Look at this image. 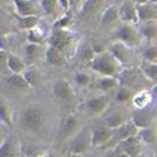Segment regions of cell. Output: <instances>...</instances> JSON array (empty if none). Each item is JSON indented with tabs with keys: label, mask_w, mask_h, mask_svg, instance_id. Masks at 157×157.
I'll return each instance as SVG.
<instances>
[{
	"label": "cell",
	"mask_w": 157,
	"mask_h": 157,
	"mask_svg": "<svg viewBox=\"0 0 157 157\" xmlns=\"http://www.w3.org/2000/svg\"><path fill=\"white\" fill-rule=\"evenodd\" d=\"M119 18H122L125 23L138 24V17L136 11V5H134L131 1H126L122 6H119Z\"/></svg>",
	"instance_id": "cell-14"
},
{
	"label": "cell",
	"mask_w": 157,
	"mask_h": 157,
	"mask_svg": "<svg viewBox=\"0 0 157 157\" xmlns=\"http://www.w3.org/2000/svg\"><path fill=\"white\" fill-rule=\"evenodd\" d=\"M14 6L17 8L18 16H31V14H37L36 7L33 6L31 1L29 0H13Z\"/></svg>",
	"instance_id": "cell-24"
},
{
	"label": "cell",
	"mask_w": 157,
	"mask_h": 157,
	"mask_svg": "<svg viewBox=\"0 0 157 157\" xmlns=\"http://www.w3.org/2000/svg\"><path fill=\"white\" fill-rule=\"evenodd\" d=\"M71 23V18L70 17H64L62 19H59L57 23H56V27L57 29H65L67 25H70Z\"/></svg>",
	"instance_id": "cell-38"
},
{
	"label": "cell",
	"mask_w": 157,
	"mask_h": 157,
	"mask_svg": "<svg viewBox=\"0 0 157 157\" xmlns=\"http://www.w3.org/2000/svg\"><path fill=\"white\" fill-rule=\"evenodd\" d=\"M21 75H23V77L25 78V80L29 83V85L31 87H33L37 84L38 78H39L37 67L33 66L32 64H27V65L25 66V69H24V71L21 72Z\"/></svg>",
	"instance_id": "cell-27"
},
{
	"label": "cell",
	"mask_w": 157,
	"mask_h": 157,
	"mask_svg": "<svg viewBox=\"0 0 157 157\" xmlns=\"http://www.w3.org/2000/svg\"><path fill=\"white\" fill-rule=\"evenodd\" d=\"M90 148H91L90 131L87 130V128H83V129H79L71 137L67 155H84Z\"/></svg>",
	"instance_id": "cell-3"
},
{
	"label": "cell",
	"mask_w": 157,
	"mask_h": 157,
	"mask_svg": "<svg viewBox=\"0 0 157 157\" xmlns=\"http://www.w3.org/2000/svg\"><path fill=\"white\" fill-rule=\"evenodd\" d=\"M91 70L97 72L101 76L116 77L122 71V65L112 57L110 52L103 51L101 53H96L92 60L90 62Z\"/></svg>",
	"instance_id": "cell-1"
},
{
	"label": "cell",
	"mask_w": 157,
	"mask_h": 157,
	"mask_svg": "<svg viewBox=\"0 0 157 157\" xmlns=\"http://www.w3.org/2000/svg\"><path fill=\"white\" fill-rule=\"evenodd\" d=\"M152 119L154 117L151 116L150 111L148 108H144V109H137V112H135L131 121L135 125L137 126L138 129L144 128V126H149L152 123Z\"/></svg>",
	"instance_id": "cell-15"
},
{
	"label": "cell",
	"mask_w": 157,
	"mask_h": 157,
	"mask_svg": "<svg viewBox=\"0 0 157 157\" xmlns=\"http://www.w3.org/2000/svg\"><path fill=\"white\" fill-rule=\"evenodd\" d=\"M117 154L124 156H138L143 150V142L137 135L117 142Z\"/></svg>",
	"instance_id": "cell-5"
},
{
	"label": "cell",
	"mask_w": 157,
	"mask_h": 157,
	"mask_svg": "<svg viewBox=\"0 0 157 157\" xmlns=\"http://www.w3.org/2000/svg\"><path fill=\"white\" fill-rule=\"evenodd\" d=\"M46 63L52 66H62L65 64V57L62 51L50 45L46 50Z\"/></svg>",
	"instance_id": "cell-18"
},
{
	"label": "cell",
	"mask_w": 157,
	"mask_h": 157,
	"mask_svg": "<svg viewBox=\"0 0 157 157\" xmlns=\"http://www.w3.org/2000/svg\"><path fill=\"white\" fill-rule=\"evenodd\" d=\"M6 65H7L8 70L11 71L12 73H21L24 69H25V66H26V63L19 56L7 53Z\"/></svg>",
	"instance_id": "cell-23"
},
{
	"label": "cell",
	"mask_w": 157,
	"mask_h": 157,
	"mask_svg": "<svg viewBox=\"0 0 157 157\" xmlns=\"http://www.w3.org/2000/svg\"><path fill=\"white\" fill-rule=\"evenodd\" d=\"M98 2H99V0H84V2L82 5V8H80V13L83 16L91 14L94 10L97 8Z\"/></svg>",
	"instance_id": "cell-32"
},
{
	"label": "cell",
	"mask_w": 157,
	"mask_h": 157,
	"mask_svg": "<svg viewBox=\"0 0 157 157\" xmlns=\"http://www.w3.org/2000/svg\"><path fill=\"white\" fill-rule=\"evenodd\" d=\"M6 60H7V52L0 50V65H6Z\"/></svg>",
	"instance_id": "cell-39"
},
{
	"label": "cell",
	"mask_w": 157,
	"mask_h": 157,
	"mask_svg": "<svg viewBox=\"0 0 157 157\" xmlns=\"http://www.w3.org/2000/svg\"><path fill=\"white\" fill-rule=\"evenodd\" d=\"M116 40H119L129 47L135 48L141 44L142 37L140 31L135 27V24L124 21L116 32Z\"/></svg>",
	"instance_id": "cell-2"
},
{
	"label": "cell",
	"mask_w": 157,
	"mask_h": 157,
	"mask_svg": "<svg viewBox=\"0 0 157 157\" xmlns=\"http://www.w3.org/2000/svg\"><path fill=\"white\" fill-rule=\"evenodd\" d=\"M149 0H136V4H144V2H148Z\"/></svg>",
	"instance_id": "cell-41"
},
{
	"label": "cell",
	"mask_w": 157,
	"mask_h": 157,
	"mask_svg": "<svg viewBox=\"0 0 157 157\" xmlns=\"http://www.w3.org/2000/svg\"><path fill=\"white\" fill-rule=\"evenodd\" d=\"M0 2H1V0H0Z\"/></svg>",
	"instance_id": "cell-42"
},
{
	"label": "cell",
	"mask_w": 157,
	"mask_h": 157,
	"mask_svg": "<svg viewBox=\"0 0 157 157\" xmlns=\"http://www.w3.org/2000/svg\"><path fill=\"white\" fill-rule=\"evenodd\" d=\"M52 91L56 97L64 103H70L75 99L76 94L71 83L66 79H58L52 86Z\"/></svg>",
	"instance_id": "cell-7"
},
{
	"label": "cell",
	"mask_w": 157,
	"mask_h": 157,
	"mask_svg": "<svg viewBox=\"0 0 157 157\" xmlns=\"http://www.w3.org/2000/svg\"><path fill=\"white\" fill-rule=\"evenodd\" d=\"M17 154L16 148H14V142L12 137H8L2 143L0 144V157L6 156H14Z\"/></svg>",
	"instance_id": "cell-29"
},
{
	"label": "cell",
	"mask_w": 157,
	"mask_h": 157,
	"mask_svg": "<svg viewBox=\"0 0 157 157\" xmlns=\"http://www.w3.org/2000/svg\"><path fill=\"white\" fill-rule=\"evenodd\" d=\"M0 119H2L7 125H11V117H10L8 108L2 103H0Z\"/></svg>",
	"instance_id": "cell-37"
},
{
	"label": "cell",
	"mask_w": 157,
	"mask_h": 157,
	"mask_svg": "<svg viewBox=\"0 0 157 157\" xmlns=\"http://www.w3.org/2000/svg\"><path fill=\"white\" fill-rule=\"evenodd\" d=\"M40 6H41L43 11L46 14H52V13L56 12L57 0H41L40 1Z\"/></svg>",
	"instance_id": "cell-34"
},
{
	"label": "cell",
	"mask_w": 157,
	"mask_h": 157,
	"mask_svg": "<svg viewBox=\"0 0 157 157\" xmlns=\"http://www.w3.org/2000/svg\"><path fill=\"white\" fill-rule=\"evenodd\" d=\"M79 130V118L76 115H69L65 117L62 128H60V140L71 138Z\"/></svg>",
	"instance_id": "cell-12"
},
{
	"label": "cell",
	"mask_w": 157,
	"mask_h": 157,
	"mask_svg": "<svg viewBox=\"0 0 157 157\" xmlns=\"http://www.w3.org/2000/svg\"><path fill=\"white\" fill-rule=\"evenodd\" d=\"M94 51L92 46H85L83 50H82V52H80V60H83V62H87V63H90L91 60H92V58L94 57Z\"/></svg>",
	"instance_id": "cell-36"
},
{
	"label": "cell",
	"mask_w": 157,
	"mask_h": 157,
	"mask_svg": "<svg viewBox=\"0 0 157 157\" xmlns=\"http://www.w3.org/2000/svg\"><path fill=\"white\" fill-rule=\"evenodd\" d=\"M16 17L18 26L21 30H27V31L34 29L39 24L40 20L39 16H37V14H31V16H18L17 14Z\"/></svg>",
	"instance_id": "cell-22"
},
{
	"label": "cell",
	"mask_w": 157,
	"mask_h": 157,
	"mask_svg": "<svg viewBox=\"0 0 157 157\" xmlns=\"http://www.w3.org/2000/svg\"><path fill=\"white\" fill-rule=\"evenodd\" d=\"M98 86L104 92H109L112 90H116L119 86V80L116 77L103 76V78L99 79V82H98Z\"/></svg>",
	"instance_id": "cell-28"
},
{
	"label": "cell",
	"mask_w": 157,
	"mask_h": 157,
	"mask_svg": "<svg viewBox=\"0 0 157 157\" xmlns=\"http://www.w3.org/2000/svg\"><path fill=\"white\" fill-rule=\"evenodd\" d=\"M109 52L122 66H126V65H129V63H131L132 48L119 40H116L115 43L111 44L109 47Z\"/></svg>",
	"instance_id": "cell-6"
},
{
	"label": "cell",
	"mask_w": 157,
	"mask_h": 157,
	"mask_svg": "<svg viewBox=\"0 0 157 157\" xmlns=\"http://www.w3.org/2000/svg\"><path fill=\"white\" fill-rule=\"evenodd\" d=\"M75 82L78 84L79 86H87L90 83H91V77L87 75V73H84V72H78L76 73V77H75Z\"/></svg>",
	"instance_id": "cell-35"
},
{
	"label": "cell",
	"mask_w": 157,
	"mask_h": 157,
	"mask_svg": "<svg viewBox=\"0 0 157 157\" xmlns=\"http://www.w3.org/2000/svg\"><path fill=\"white\" fill-rule=\"evenodd\" d=\"M110 106V97L108 94H99L91 97L85 103L86 110L92 115H102Z\"/></svg>",
	"instance_id": "cell-9"
},
{
	"label": "cell",
	"mask_w": 157,
	"mask_h": 157,
	"mask_svg": "<svg viewBox=\"0 0 157 157\" xmlns=\"http://www.w3.org/2000/svg\"><path fill=\"white\" fill-rule=\"evenodd\" d=\"M152 94L149 90H143V91H140L136 94H134L131 97V102H132V105L136 109H144V108H148L150 104L152 103Z\"/></svg>",
	"instance_id": "cell-16"
},
{
	"label": "cell",
	"mask_w": 157,
	"mask_h": 157,
	"mask_svg": "<svg viewBox=\"0 0 157 157\" xmlns=\"http://www.w3.org/2000/svg\"><path fill=\"white\" fill-rule=\"evenodd\" d=\"M40 53H41V46H40V44L30 43L27 46L25 47V57H26L25 63L33 64L40 57Z\"/></svg>",
	"instance_id": "cell-26"
},
{
	"label": "cell",
	"mask_w": 157,
	"mask_h": 157,
	"mask_svg": "<svg viewBox=\"0 0 157 157\" xmlns=\"http://www.w3.org/2000/svg\"><path fill=\"white\" fill-rule=\"evenodd\" d=\"M59 4H60V6L63 7V10L65 11H67L69 7H70V0H57Z\"/></svg>",
	"instance_id": "cell-40"
},
{
	"label": "cell",
	"mask_w": 157,
	"mask_h": 157,
	"mask_svg": "<svg viewBox=\"0 0 157 157\" xmlns=\"http://www.w3.org/2000/svg\"><path fill=\"white\" fill-rule=\"evenodd\" d=\"M7 83L12 89L18 91H29L30 89H32L21 73H12L7 78Z\"/></svg>",
	"instance_id": "cell-20"
},
{
	"label": "cell",
	"mask_w": 157,
	"mask_h": 157,
	"mask_svg": "<svg viewBox=\"0 0 157 157\" xmlns=\"http://www.w3.org/2000/svg\"><path fill=\"white\" fill-rule=\"evenodd\" d=\"M137 136L140 137V140L143 143H147V144H155L156 143V130L152 125L144 126V128L138 129Z\"/></svg>",
	"instance_id": "cell-25"
},
{
	"label": "cell",
	"mask_w": 157,
	"mask_h": 157,
	"mask_svg": "<svg viewBox=\"0 0 157 157\" xmlns=\"http://www.w3.org/2000/svg\"><path fill=\"white\" fill-rule=\"evenodd\" d=\"M132 97L131 94V89L126 86H118L116 89V94H115V99L117 103H126L129 102Z\"/></svg>",
	"instance_id": "cell-30"
},
{
	"label": "cell",
	"mask_w": 157,
	"mask_h": 157,
	"mask_svg": "<svg viewBox=\"0 0 157 157\" xmlns=\"http://www.w3.org/2000/svg\"><path fill=\"white\" fill-rule=\"evenodd\" d=\"M23 125L29 130H38L45 121V112L39 106H30L23 112Z\"/></svg>",
	"instance_id": "cell-4"
},
{
	"label": "cell",
	"mask_w": 157,
	"mask_h": 157,
	"mask_svg": "<svg viewBox=\"0 0 157 157\" xmlns=\"http://www.w3.org/2000/svg\"><path fill=\"white\" fill-rule=\"evenodd\" d=\"M136 11L138 21H150V20H156L157 11L155 7V2H144V4H136Z\"/></svg>",
	"instance_id": "cell-13"
},
{
	"label": "cell",
	"mask_w": 157,
	"mask_h": 157,
	"mask_svg": "<svg viewBox=\"0 0 157 157\" xmlns=\"http://www.w3.org/2000/svg\"><path fill=\"white\" fill-rule=\"evenodd\" d=\"M118 19H119V7L117 5H111L103 12L102 19H101V26L108 27V26L116 23Z\"/></svg>",
	"instance_id": "cell-17"
},
{
	"label": "cell",
	"mask_w": 157,
	"mask_h": 157,
	"mask_svg": "<svg viewBox=\"0 0 157 157\" xmlns=\"http://www.w3.org/2000/svg\"><path fill=\"white\" fill-rule=\"evenodd\" d=\"M105 112H106V115L103 119V124L105 126H108V128H110V129H113V130L129 121L125 112L123 110H121V109L112 111L106 110Z\"/></svg>",
	"instance_id": "cell-11"
},
{
	"label": "cell",
	"mask_w": 157,
	"mask_h": 157,
	"mask_svg": "<svg viewBox=\"0 0 157 157\" xmlns=\"http://www.w3.org/2000/svg\"><path fill=\"white\" fill-rule=\"evenodd\" d=\"M140 72L144 78L148 79L152 84H155L157 80V64L156 62H143L140 67Z\"/></svg>",
	"instance_id": "cell-19"
},
{
	"label": "cell",
	"mask_w": 157,
	"mask_h": 157,
	"mask_svg": "<svg viewBox=\"0 0 157 157\" xmlns=\"http://www.w3.org/2000/svg\"><path fill=\"white\" fill-rule=\"evenodd\" d=\"M71 40H72V36L70 32H67L65 29H56L51 34L50 44L56 48H58L59 51L64 52L70 46Z\"/></svg>",
	"instance_id": "cell-10"
},
{
	"label": "cell",
	"mask_w": 157,
	"mask_h": 157,
	"mask_svg": "<svg viewBox=\"0 0 157 157\" xmlns=\"http://www.w3.org/2000/svg\"><path fill=\"white\" fill-rule=\"evenodd\" d=\"M141 37L144 39L154 41L157 37V25L156 20H150V21H143V26L140 30Z\"/></svg>",
	"instance_id": "cell-21"
},
{
	"label": "cell",
	"mask_w": 157,
	"mask_h": 157,
	"mask_svg": "<svg viewBox=\"0 0 157 157\" xmlns=\"http://www.w3.org/2000/svg\"><path fill=\"white\" fill-rule=\"evenodd\" d=\"M21 155L25 156H40V155H44L43 151H40L38 147H34V145H23L21 148Z\"/></svg>",
	"instance_id": "cell-33"
},
{
	"label": "cell",
	"mask_w": 157,
	"mask_h": 157,
	"mask_svg": "<svg viewBox=\"0 0 157 157\" xmlns=\"http://www.w3.org/2000/svg\"><path fill=\"white\" fill-rule=\"evenodd\" d=\"M143 59L145 62H156L157 60V47L156 45L151 44L143 50Z\"/></svg>",
	"instance_id": "cell-31"
},
{
	"label": "cell",
	"mask_w": 157,
	"mask_h": 157,
	"mask_svg": "<svg viewBox=\"0 0 157 157\" xmlns=\"http://www.w3.org/2000/svg\"><path fill=\"white\" fill-rule=\"evenodd\" d=\"M113 129L103 125L90 130V143L91 147H103L112 141Z\"/></svg>",
	"instance_id": "cell-8"
}]
</instances>
